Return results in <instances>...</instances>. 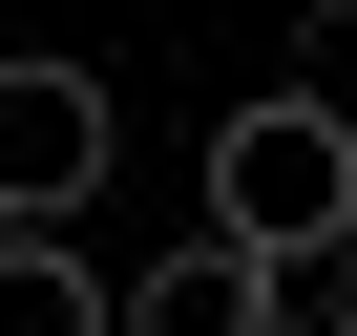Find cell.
Here are the masks:
<instances>
[{
	"instance_id": "1",
	"label": "cell",
	"mask_w": 357,
	"mask_h": 336,
	"mask_svg": "<svg viewBox=\"0 0 357 336\" xmlns=\"http://www.w3.org/2000/svg\"><path fill=\"white\" fill-rule=\"evenodd\" d=\"M211 231L273 252V273H336V231H357V147H336L294 84H252V105L211 126Z\"/></svg>"
},
{
	"instance_id": "2",
	"label": "cell",
	"mask_w": 357,
	"mask_h": 336,
	"mask_svg": "<svg viewBox=\"0 0 357 336\" xmlns=\"http://www.w3.org/2000/svg\"><path fill=\"white\" fill-rule=\"evenodd\" d=\"M105 147H126V105H105V63H63V43H22V63H0V231H63V211L105 190Z\"/></svg>"
},
{
	"instance_id": "3",
	"label": "cell",
	"mask_w": 357,
	"mask_h": 336,
	"mask_svg": "<svg viewBox=\"0 0 357 336\" xmlns=\"http://www.w3.org/2000/svg\"><path fill=\"white\" fill-rule=\"evenodd\" d=\"M105 336H273V252L190 231L168 273H126V294H105Z\"/></svg>"
},
{
	"instance_id": "4",
	"label": "cell",
	"mask_w": 357,
	"mask_h": 336,
	"mask_svg": "<svg viewBox=\"0 0 357 336\" xmlns=\"http://www.w3.org/2000/svg\"><path fill=\"white\" fill-rule=\"evenodd\" d=\"M0 336H105V273L63 231H0Z\"/></svg>"
},
{
	"instance_id": "5",
	"label": "cell",
	"mask_w": 357,
	"mask_h": 336,
	"mask_svg": "<svg viewBox=\"0 0 357 336\" xmlns=\"http://www.w3.org/2000/svg\"><path fill=\"white\" fill-rule=\"evenodd\" d=\"M273 84H294V105H315V126L357 147V0H294V43H273Z\"/></svg>"
},
{
	"instance_id": "6",
	"label": "cell",
	"mask_w": 357,
	"mask_h": 336,
	"mask_svg": "<svg viewBox=\"0 0 357 336\" xmlns=\"http://www.w3.org/2000/svg\"><path fill=\"white\" fill-rule=\"evenodd\" d=\"M294 336H357V294H336V315H294Z\"/></svg>"
}]
</instances>
